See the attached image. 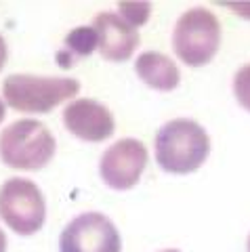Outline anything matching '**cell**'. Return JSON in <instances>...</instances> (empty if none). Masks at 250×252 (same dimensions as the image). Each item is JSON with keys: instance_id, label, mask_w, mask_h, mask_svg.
I'll list each match as a JSON object with an SVG mask.
<instances>
[{"instance_id": "obj_1", "label": "cell", "mask_w": 250, "mask_h": 252, "mask_svg": "<svg viewBox=\"0 0 250 252\" xmlns=\"http://www.w3.org/2000/svg\"><path fill=\"white\" fill-rule=\"evenodd\" d=\"M210 137L196 120L175 118L160 126L156 135V162L170 175H189L206 162Z\"/></svg>"}, {"instance_id": "obj_2", "label": "cell", "mask_w": 250, "mask_h": 252, "mask_svg": "<svg viewBox=\"0 0 250 252\" xmlns=\"http://www.w3.org/2000/svg\"><path fill=\"white\" fill-rule=\"evenodd\" d=\"M78 91L80 82L74 78L11 74L2 82L4 105L26 114H46L76 97Z\"/></svg>"}, {"instance_id": "obj_3", "label": "cell", "mask_w": 250, "mask_h": 252, "mask_svg": "<svg viewBox=\"0 0 250 252\" xmlns=\"http://www.w3.org/2000/svg\"><path fill=\"white\" fill-rule=\"evenodd\" d=\"M55 149L53 132L32 118L15 120L0 132V160L15 170L44 168L53 160Z\"/></svg>"}, {"instance_id": "obj_4", "label": "cell", "mask_w": 250, "mask_h": 252, "mask_svg": "<svg viewBox=\"0 0 250 252\" xmlns=\"http://www.w3.org/2000/svg\"><path fill=\"white\" fill-rule=\"evenodd\" d=\"M221 46V23L208 9L185 11L173 30V49L189 67H202L213 61Z\"/></svg>"}, {"instance_id": "obj_5", "label": "cell", "mask_w": 250, "mask_h": 252, "mask_svg": "<svg viewBox=\"0 0 250 252\" xmlns=\"http://www.w3.org/2000/svg\"><path fill=\"white\" fill-rule=\"evenodd\" d=\"M0 219L23 238L38 233L46 219V202L40 187L30 179H6L0 187Z\"/></svg>"}, {"instance_id": "obj_6", "label": "cell", "mask_w": 250, "mask_h": 252, "mask_svg": "<svg viewBox=\"0 0 250 252\" xmlns=\"http://www.w3.org/2000/svg\"><path fill=\"white\" fill-rule=\"evenodd\" d=\"M59 252H122L120 231L101 212H82L63 227Z\"/></svg>"}, {"instance_id": "obj_7", "label": "cell", "mask_w": 250, "mask_h": 252, "mask_svg": "<svg viewBox=\"0 0 250 252\" xmlns=\"http://www.w3.org/2000/svg\"><path fill=\"white\" fill-rule=\"evenodd\" d=\"M147 147L139 139H120L109 145L99 160V175L103 183L112 189H130L139 183L147 166Z\"/></svg>"}, {"instance_id": "obj_8", "label": "cell", "mask_w": 250, "mask_h": 252, "mask_svg": "<svg viewBox=\"0 0 250 252\" xmlns=\"http://www.w3.org/2000/svg\"><path fill=\"white\" fill-rule=\"evenodd\" d=\"M61 120L74 137L89 143H101L116 130L114 114L95 99H74L63 109Z\"/></svg>"}, {"instance_id": "obj_9", "label": "cell", "mask_w": 250, "mask_h": 252, "mask_svg": "<svg viewBox=\"0 0 250 252\" xmlns=\"http://www.w3.org/2000/svg\"><path fill=\"white\" fill-rule=\"evenodd\" d=\"M93 30L97 32V51L107 61H128L139 46V32L128 26L118 13H99L93 19Z\"/></svg>"}, {"instance_id": "obj_10", "label": "cell", "mask_w": 250, "mask_h": 252, "mask_svg": "<svg viewBox=\"0 0 250 252\" xmlns=\"http://www.w3.org/2000/svg\"><path fill=\"white\" fill-rule=\"evenodd\" d=\"M135 72L141 80L152 86L156 91H175L179 82H181V74H179L177 63L162 53L145 51L135 61Z\"/></svg>"}, {"instance_id": "obj_11", "label": "cell", "mask_w": 250, "mask_h": 252, "mask_svg": "<svg viewBox=\"0 0 250 252\" xmlns=\"http://www.w3.org/2000/svg\"><path fill=\"white\" fill-rule=\"evenodd\" d=\"M97 32L93 30V26H80L74 28L65 36V51H61V55L67 53L65 59L59 61L61 67L74 65V57H89L93 51H97Z\"/></svg>"}, {"instance_id": "obj_12", "label": "cell", "mask_w": 250, "mask_h": 252, "mask_svg": "<svg viewBox=\"0 0 250 252\" xmlns=\"http://www.w3.org/2000/svg\"><path fill=\"white\" fill-rule=\"evenodd\" d=\"M118 11H120V17L128 23L132 28H139L147 23L152 15V4L145 2V0H137V2H120L118 4Z\"/></svg>"}, {"instance_id": "obj_13", "label": "cell", "mask_w": 250, "mask_h": 252, "mask_svg": "<svg viewBox=\"0 0 250 252\" xmlns=\"http://www.w3.org/2000/svg\"><path fill=\"white\" fill-rule=\"evenodd\" d=\"M233 94L238 103L250 112V63L242 65L233 76Z\"/></svg>"}, {"instance_id": "obj_14", "label": "cell", "mask_w": 250, "mask_h": 252, "mask_svg": "<svg viewBox=\"0 0 250 252\" xmlns=\"http://www.w3.org/2000/svg\"><path fill=\"white\" fill-rule=\"evenodd\" d=\"M223 6H227L229 11L240 15V17L250 19V2H223Z\"/></svg>"}, {"instance_id": "obj_15", "label": "cell", "mask_w": 250, "mask_h": 252, "mask_svg": "<svg viewBox=\"0 0 250 252\" xmlns=\"http://www.w3.org/2000/svg\"><path fill=\"white\" fill-rule=\"evenodd\" d=\"M6 57H9V49H6V40L0 36V72H2L4 63H6Z\"/></svg>"}, {"instance_id": "obj_16", "label": "cell", "mask_w": 250, "mask_h": 252, "mask_svg": "<svg viewBox=\"0 0 250 252\" xmlns=\"http://www.w3.org/2000/svg\"><path fill=\"white\" fill-rule=\"evenodd\" d=\"M0 252H6V235L0 229Z\"/></svg>"}, {"instance_id": "obj_17", "label": "cell", "mask_w": 250, "mask_h": 252, "mask_svg": "<svg viewBox=\"0 0 250 252\" xmlns=\"http://www.w3.org/2000/svg\"><path fill=\"white\" fill-rule=\"evenodd\" d=\"M4 116H6V105H4V101L0 99V122L4 120Z\"/></svg>"}, {"instance_id": "obj_18", "label": "cell", "mask_w": 250, "mask_h": 252, "mask_svg": "<svg viewBox=\"0 0 250 252\" xmlns=\"http://www.w3.org/2000/svg\"><path fill=\"white\" fill-rule=\"evenodd\" d=\"M160 252H181V250H175V248H168V250H160Z\"/></svg>"}, {"instance_id": "obj_19", "label": "cell", "mask_w": 250, "mask_h": 252, "mask_svg": "<svg viewBox=\"0 0 250 252\" xmlns=\"http://www.w3.org/2000/svg\"><path fill=\"white\" fill-rule=\"evenodd\" d=\"M246 248H248V252H250V235H248V242H246Z\"/></svg>"}]
</instances>
